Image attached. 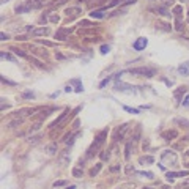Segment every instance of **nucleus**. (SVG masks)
<instances>
[{
  "label": "nucleus",
  "instance_id": "19",
  "mask_svg": "<svg viewBox=\"0 0 189 189\" xmlns=\"http://www.w3.org/2000/svg\"><path fill=\"white\" fill-rule=\"evenodd\" d=\"M178 71H180L181 74H189V63H186L184 66H180V68H178Z\"/></svg>",
  "mask_w": 189,
  "mask_h": 189
},
{
  "label": "nucleus",
  "instance_id": "45",
  "mask_svg": "<svg viewBox=\"0 0 189 189\" xmlns=\"http://www.w3.org/2000/svg\"><path fill=\"white\" fill-rule=\"evenodd\" d=\"M188 14H189V13H188Z\"/></svg>",
  "mask_w": 189,
  "mask_h": 189
},
{
  "label": "nucleus",
  "instance_id": "20",
  "mask_svg": "<svg viewBox=\"0 0 189 189\" xmlns=\"http://www.w3.org/2000/svg\"><path fill=\"white\" fill-rule=\"evenodd\" d=\"M11 50H13L14 54H18V55H21L22 58H29V55H27L25 52H22V50H19V49H11Z\"/></svg>",
  "mask_w": 189,
  "mask_h": 189
},
{
  "label": "nucleus",
  "instance_id": "25",
  "mask_svg": "<svg viewBox=\"0 0 189 189\" xmlns=\"http://www.w3.org/2000/svg\"><path fill=\"white\" fill-rule=\"evenodd\" d=\"M29 142H30V143H36V142H39V136H33V137H30Z\"/></svg>",
  "mask_w": 189,
  "mask_h": 189
},
{
  "label": "nucleus",
  "instance_id": "9",
  "mask_svg": "<svg viewBox=\"0 0 189 189\" xmlns=\"http://www.w3.org/2000/svg\"><path fill=\"white\" fill-rule=\"evenodd\" d=\"M47 33H49V29H47V27H41V29L33 30V35L35 36H43V35H47Z\"/></svg>",
  "mask_w": 189,
  "mask_h": 189
},
{
  "label": "nucleus",
  "instance_id": "11",
  "mask_svg": "<svg viewBox=\"0 0 189 189\" xmlns=\"http://www.w3.org/2000/svg\"><path fill=\"white\" fill-rule=\"evenodd\" d=\"M139 139H140V126H137L136 131H134V134L131 136V140H133V143H136Z\"/></svg>",
  "mask_w": 189,
  "mask_h": 189
},
{
  "label": "nucleus",
  "instance_id": "6",
  "mask_svg": "<svg viewBox=\"0 0 189 189\" xmlns=\"http://www.w3.org/2000/svg\"><path fill=\"white\" fill-rule=\"evenodd\" d=\"M46 0H27V5L30 6V8H39V6L44 5Z\"/></svg>",
  "mask_w": 189,
  "mask_h": 189
},
{
  "label": "nucleus",
  "instance_id": "21",
  "mask_svg": "<svg viewBox=\"0 0 189 189\" xmlns=\"http://www.w3.org/2000/svg\"><path fill=\"white\" fill-rule=\"evenodd\" d=\"M39 128H41V121H38V123H35L32 128H30V133H35V131H38Z\"/></svg>",
  "mask_w": 189,
  "mask_h": 189
},
{
  "label": "nucleus",
  "instance_id": "22",
  "mask_svg": "<svg viewBox=\"0 0 189 189\" xmlns=\"http://www.w3.org/2000/svg\"><path fill=\"white\" fill-rule=\"evenodd\" d=\"M50 22H54V24H57V22H58L60 21V18H58V14H52V16H50Z\"/></svg>",
  "mask_w": 189,
  "mask_h": 189
},
{
  "label": "nucleus",
  "instance_id": "12",
  "mask_svg": "<svg viewBox=\"0 0 189 189\" xmlns=\"http://www.w3.org/2000/svg\"><path fill=\"white\" fill-rule=\"evenodd\" d=\"M46 151H47V154H55L57 153V143H49L46 147Z\"/></svg>",
  "mask_w": 189,
  "mask_h": 189
},
{
  "label": "nucleus",
  "instance_id": "44",
  "mask_svg": "<svg viewBox=\"0 0 189 189\" xmlns=\"http://www.w3.org/2000/svg\"><path fill=\"white\" fill-rule=\"evenodd\" d=\"M143 189H151V188H143Z\"/></svg>",
  "mask_w": 189,
  "mask_h": 189
},
{
  "label": "nucleus",
  "instance_id": "43",
  "mask_svg": "<svg viewBox=\"0 0 189 189\" xmlns=\"http://www.w3.org/2000/svg\"><path fill=\"white\" fill-rule=\"evenodd\" d=\"M66 189H76V186H69V188H66Z\"/></svg>",
  "mask_w": 189,
  "mask_h": 189
},
{
  "label": "nucleus",
  "instance_id": "40",
  "mask_svg": "<svg viewBox=\"0 0 189 189\" xmlns=\"http://www.w3.org/2000/svg\"><path fill=\"white\" fill-rule=\"evenodd\" d=\"M55 57H57L58 60H63V58H65V55H62V54H55Z\"/></svg>",
  "mask_w": 189,
  "mask_h": 189
},
{
  "label": "nucleus",
  "instance_id": "18",
  "mask_svg": "<svg viewBox=\"0 0 189 189\" xmlns=\"http://www.w3.org/2000/svg\"><path fill=\"white\" fill-rule=\"evenodd\" d=\"M101 167H103V164H96V167H93L92 170H90V175H92V177H94V175H96L98 172L101 170Z\"/></svg>",
  "mask_w": 189,
  "mask_h": 189
},
{
  "label": "nucleus",
  "instance_id": "29",
  "mask_svg": "<svg viewBox=\"0 0 189 189\" xmlns=\"http://www.w3.org/2000/svg\"><path fill=\"white\" fill-rule=\"evenodd\" d=\"M99 156H101V159H103V161H106V159H109V153H106V151H103V153H101V154H99Z\"/></svg>",
  "mask_w": 189,
  "mask_h": 189
},
{
  "label": "nucleus",
  "instance_id": "39",
  "mask_svg": "<svg viewBox=\"0 0 189 189\" xmlns=\"http://www.w3.org/2000/svg\"><path fill=\"white\" fill-rule=\"evenodd\" d=\"M188 104H189V96H186L184 98V101H183V106H188Z\"/></svg>",
  "mask_w": 189,
  "mask_h": 189
},
{
  "label": "nucleus",
  "instance_id": "33",
  "mask_svg": "<svg viewBox=\"0 0 189 189\" xmlns=\"http://www.w3.org/2000/svg\"><path fill=\"white\" fill-rule=\"evenodd\" d=\"M2 58H6V60H11V62H13V60H14V58H13V57H11V55H8V54H3V52H2Z\"/></svg>",
  "mask_w": 189,
  "mask_h": 189
},
{
  "label": "nucleus",
  "instance_id": "35",
  "mask_svg": "<svg viewBox=\"0 0 189 189\" xmlns=\"http://www.w3.org/2000/svg\"><path fill=\"white\" fill-rule=\"evenodd\" d=\"M47 115H49V110H43L41 115H39V120H41V118H46Z\"/></svg>",
  "mask_w": 189,
  "mask_h": 189
},
{
  "label": "nucleus",
  "instance_id": "31",
  "mask_svg": "<svg viewBox=\"0 0 189 189\" xmlns=\"http://www.w3.org/2000/svg\"><path fill=\"white\" fill-rule=\"evenodd\" d=\"M109 52V46H101V54H107Z\"/></svg>",
  "mask_w": 189,
  "mask_h": 189
},
{
  "label": "nucleus",
  "instance_id": "28",
  "mask_svg": "<svg viewBox=\"0 0 189 189\" xmlns=\"http://www.w3.org/2000/svg\"><path fill=\"white\" fill-rule=\"evenodd\" d=\"M118 3H121V0H112V2H110L107 6L110 8V6H115V5H118ZM107 6H106V8H107Z\"/></svg>",
  "mask_w": 189,
  "mask_h": 189
},
{
  "label": "nucleus",
  "instance_id": "27",
  "mask_svg": "<svg viewBox=\"0 0 189 189\" xmlns=\"http://www.w3.org/2000/svg\"><path fill=\"white\" fill-rule=\"evenodd\" d=\"M129 150H131V143H126V153H124L126 159H129Z\"/></svg>",
  "mask_w": 189,
  "mask_h": 189
},
{
  "label": "nucleus",
  "instance_id": "13",
  "mask_svg": "<svg viewBox=\"0 0 189 189\" xmlns=\"http://www.w3.org/2000/svg\"><path fill=\"white\" fill-rule=\"evenodd\" d=\"M82 175H84V170H82V169H79V167L73 169V177H76V178H80Z\"/></svg>",
  "mask_w": 189,
  "mask_h": 189
},
{
  "label": "nucleus",
  "instance_id": "36",
  "mask_svg": "<svg viewBox=\"0 0 189 189\" xmlns=\"http://www.w3.org/2000/svg\"><path fill=\"white\" fill-rule=\"evenodd\" d=\"M90 25H92V24H90L88 21H82L80 22V27H90Z\"/></svg>",
  "mask_w": 189,
  "mask_h": 189
},
{
  "label": "nucleus",
  "instance_id": "16",
  "mask_svg": "<svg viewBox=\"0 0 189 189\" xmlns=\"http://www.w3.org/2000/svg\"><path fill=\"white\" fill-rule=\"evenodd\" d=\"M30 10V6L29 5H21V6H16V11L18 13H25V11H29Z\"/></svg>",
  "mask_w": 189,
  "mask_h": 189
},
{
  "label": "nucleus",
  "instance_id": "17",
  "mask_svg": "<svg viewBox=\"0 0 189 189\" xmlns=\"http://www.w3.org/2000/svg\"><path fill=\"white\" fill-rule=\"evenodd\" d=\"M154 11H156V14H161V16H170V13H167L165 8H156Z\"/></svg>",
  "mask_w": 189,
  "mask_h": 189
},
{
  "label": "nucleus",
  "instance_id": "23",
  "mask_svg": "<svg viewBox=\"0 0 189 189\" xmlns=\"http://www.w3.org/2000/svg\"><path fill=\"white\" fill-rule=\"evenodd\" d=\"M124 110H126V112H131V114H139L137 109H133V107H128V106H124Z\"/></svg>",
  "mask_w": 189,
  "mask_h": 189
},
{
  "label": "nucleus",
  "instance_id": "24",
  "mask_svg": "<svg viewBox=\"0 0 189 189\" xmlns=\"http://www.w3.org/2000/svg\"><path fill=\"white\" fill-rule=\"evenodd\" d=\"M65 184H66V181H65V180H60V181H55V183H54V186L58 188V186H65Z\"/></svg>",
  "mask_w": 189,
  "mask_h": 189
},
{
  "label": "nucleus",
  "instance_id": "4",
  "mask_svg": "<svg viewBox=\"0 0 189 189\" xmlns=\"http://www.w3.org/2000/svg\"><path fill=\"white\" fill-rule=\"evenodd\" d=\"M73 32V29H60L58 32L55 33V38L57 39H66V36Z\"/></svg>",
  "mask_w": 189,
  "mask_h": 189
},
{
  "label": "nucleus",
  "instance_id": "15",
  "mask_svg": "<svg viewBox=\"0 0 189 189\" xmlns=\"http://www.w3.org/2000/svg\"><path fill=\"white\" fill-rule=\"evenodd\" d=\"M120 170H121L120 164H114V165H110L109 167V172H112V173H117V172H120Z\"/></svg>",
  "mask_w": 189,
  "mask_h": 189
},
{
  "label": "nucleus",
  "instance_id": "42",
  "mask_svg": "<svg viewBox=\"0 0 189 189\" xmlns=\"http://www.w3.org/2000/svg\"><path fill=\"white\" fill-rule=\"evenodd\" d=\"M5 39H8V35H5V33H2V41H5Z\"/></svg>",
  "mask_w": 189,
  "mask_h": 189
},
{
  "label": "nucleus",
  "instance_id": "14",
  "mask_svg": "<svg viewBox=\"0 0 189 189\" xmlns=\"http://www.w3.org/2000/svg\"><path fill=\"white\" fill-rule=\"evenodd\" d=\"M22 124V118H16L14 121H11V123H8V128H14V126H21Z\"/></svg>",
  "mask_w": 189,
  "mask_h": 189
},
{
  "label": "nucleus",
  "instance_id": "1",
  "mask_svg": "<svg viewBox=\"0 0 189 189\" xmlns=\"http://www.w3.org/2000/svg\"><path fill=\"white\" fill-rule=\"evenodd\" d=\"M106 137H107V129L101 131V133L98 134V137L94 139V142L92 143V147H90V150H88V153H87V156L92 158L94 153H98V150L103 147V143H104V140H106Z\"/></svg>",
  "mask_w": 189,
  "mask_h": 189
},
{
  "label": "nucleus",
  "instance_id": "5",
  "mask_svg": "<svg viewBox=\"0 0 189 189\" xmlns=\"http://www.w3.org/2000/svg\"><path fill=\"white\" fill-rule=\"evenodd\" d=\"M147 44H148V41L145 38H139L136 43L133 44V47H134V50H142V49H145L147 47Z\"/></svg>",
  "mask_w": 189,
  "mask_h": 189
},
{
  "label": "nucleus",
  "instance_id": "32",
  "mask_svg": "<svg viewBox=\"0 0 189 189\" xmlns=\"http://www.w3.org/2000/svg\"><path fill=\"white\" fill-rule=\"evenodd\" d=\"M162 5H165V6H169V5H173V0H162Z\"/></svg>",
  "mask_w": 189,
  "mask_h": 189
},
{
  "label": "nucleus",
  "instance_id": "26",
  "mask_svg": "<svg viewBox=\"0 0 189 189\" xmlns=\"http://www.w3.org/2000/svg\"><path fill=\"white\" fill-rule=\"evenodd\" d=\"M173 13H175V16H177V18H180V16H181V6H177V8L173 10Z\"/></svg>",
  "mask_w": 189,
  "mask_h": 189
},
{
  "label": "nucleus",
  "instance_id": "41",
  "mask_svg": "<svg viewBox=\"0 0 189 189\" xmlns=\"http://www.w3.org/2000/svg\"><path fill=\"white\" fill-rule=\"evenodd\" d=\"M41 44H46V46H54L50 41H41Z\"/></svg>",
  "mask_w": 189,
  "mask_h": 189
},
{
  "label": "nucleus",
  "instance_id": "37",
  "mask_svg": "<svg viewBox=\"0 0 189 189\" xmlns=\"http://www.w3.org/2000/svg\"><path fill=\"white\" fill-rule=\"evenodd\" d=\"M133 170H134V169H133V165H128V167H126V173H131Z\"/></svg>",
  "mask_w": 189,
  "mask_h": 189
},
{
  "label": "nucleus",
  "instance_id": "38",
  "mask_svg": "<svg viewBox=\"0 0 189 189\" xmlns=\"http://www.w3.org/2000/svg\"><path fill=\"white\" fill-rule=\"evenodd\" d=\"M24 98H33V93H29V92L24 93Z\"/></svg>",
  "mask_w": 189,
  "mask_h": 189
},
{
  "label": "nucleus",
  "instance_id": "2",
  "mask_svg": "<svg viewBox=\"0 0 189 189\" xmlns=\"http://www.w3.org/2000/svg\"><path fill=\"white\" fill-rule=\"evenodd\" d=\"M131 74H134V76H143V77H153L154 74H156V71L151 69V68H131L129 69Z\"/></svg>",
  "mask_w": 189,
  "mask_h": 189
},
{
  "label": "nucleus",
  "instance_id": "34",
  "mask_svg": "<svg viewBox=\"0 0 189 189\" xmlns=\"http://www.w3.org/2000/svg\"><path fill=\"white\" fill-rule=\"evenodd\" d=\"M184 92H186V88H184V87H183V88H181V90H177V92H175V96L178 98V96H180L181 93H184Z\"/></svg>",
  "mask_w": 189,
  "mask_h": 189
},
{
  "label": "nucleus",
  "instance_id": "7",
  "mask_svg": "<svg viewBox=\"0 0 189 189\" xmlns=\"http://www.w3.org/2000/svg\"><path fill=\"white\" fill-rule=\"evenodd\" d=\"M79 13H80L79 6H71V8L66 10V16H68V18H74V16H77Z\"/></svg>",
  "mask_w": 189,
  "mask_h": 189
},
{
  "label": "nucleus",
  "instance_id": "10",
  "mask_svg": "<svg viewBox=\"0 0 189 189\" xmlns=\"http://www.w3.org/2000/svg\"><path fill=\"white\" fill-rule=\"evenodd\" d=\"M177 136H178V133H177L175 129H173V131H167V133L162 134V137H164L165 140H172V139H175Z\"/></svg>",
  "mask_w": 189,
  "mask_h": 189
},
{
  "label": "nucleus",
  "instance_id": "30",
  "mask_svg": "<svg viewBox=\"0 0 189 189\" xmlns=\"http://www.w3.org/2000/svg\"><path fill=\"white\" fill-rule=\"evenodd\" d=\"M109 80H110V77H107V79H104L103 82L99 84V88H103V87H106V85H107V82H109Z\"/></svg>",
  "mask_w": 189,
  "mask_h": 189
},
{
  "label": "nucleus",
  "instance_id": "3",
  "mask_svg": "<svg viewBox=\"0 0 189 189\" xmlns=\"http://www.w3.org/2000/svg\"><path fill=\"white\" fill-rule=\"evenodd\" d=\"M68 115H69V109H66V110H65V112H63V114H62V115H60V117H58V118H57V120H55V121H54V123H52V124H50V128H52V129H54V128H60V124H62V123H63V121H65V118H66V117H68Z\"/></svg>",
  "mask_w": 189,
  "mask_h": 189
},
{
  "label": "nucleus",
  "instance_id": "8",
  "mask_svg": "<svg viewBox=\"0 0 189 189\" xmlns=\"http://www.w3.org/2000/svg\"><path fill=\"white\" fill-rule=\"evenodd\" d=\"M106 8L104 10H94V11H92L90 13V16H92V18H96V19H103L104 16H106Z\"/></svg>",
  "mask_w": 189,
  "mask_h": 189
}]
</instances>
